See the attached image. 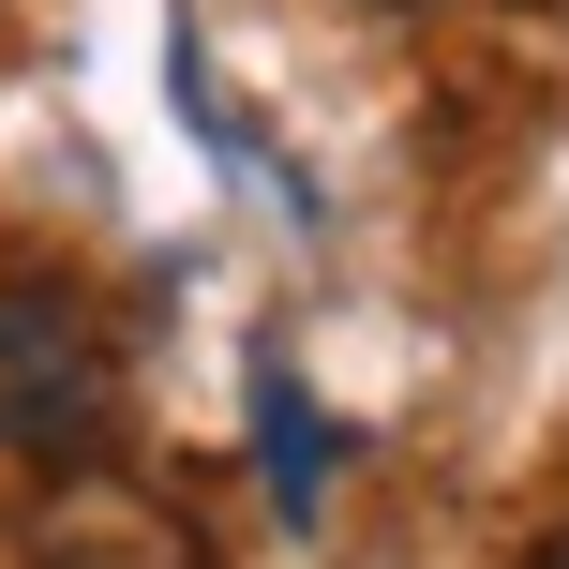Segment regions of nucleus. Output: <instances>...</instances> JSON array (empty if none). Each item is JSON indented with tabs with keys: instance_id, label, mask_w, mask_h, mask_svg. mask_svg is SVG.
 Segmentation results:
<instances>
[{
	"instance_id": "nucleus-2",
	"label": "nucleus",
	"mask_w": 569,
	"mask_h": 569,
	"mask_svg": "<svg viewBox=\"0 0 569 569\" xmlns=\"http://www.w3.org/2000/svg\"><path fill=\"white\" fill-rule=\"evenodd\" d=\"M30 569H210V555H196L180 510H150V495H120V480H76L30 525Z\"/></svg>"
},
{
	"instance_id": "nucleus-3",
	"label": "nucleus",
	"mask_w": 569,
	"mask_h": 569,
	"mask_svg": "<svg viewBox=\"0 0 569 569\" xmlns=\"http://www.w3.org/2000/svg\"><path fill=\"white\" fill-rule=\"evenodd\" d=\"M256 465H270V510H284V525H315V510H330L345 435H330V405H315L284 360H256Z\"/></svg>"
},
{
	"instance_id": "nucleus-1",
	"label": "nucleus",
	"mask_w": 569,
	"mask_h": 569,
	"mask_svg": "<svg viewBox=\"0 0 569 569\" xmlns=\"http://www.w3.org/2000/svg\"><path fill=\"white\" fill-rule=\"evenodd\" d=\"M106 435H120V360L90 330V300L46 270H0V450L16 465H106Z\"/></svg>"
},
{
	"instance_id": "nucleus-5",
	"label": "nucleus",
	"mask_w": 569,
	"mask_h": 569,
	"mask_svg": "<svg viewBox=\"0 0 569 569\" xmlns=\"http://www.w3.org/2000/svg\"><path fill=\"white\" fill-rule=\"evenodd\" d=\"M390 16H420V0H390Z\"/></svg>"
},
{
	"instance_id": "nucleus-4",
	"label": "nucleus",
	"mask_w": 569,
	"mask_h": 569,
	"mask_svg": "<svg viewBox=\"0 0 569 569\" xmlns=\"http://www.w3.org/2000/svg\"><path fill=\"white\" fill-rule=\"evenodd\" d=\"M540 569H569V540H540Z\"/></svg>"
}]
</instances>
